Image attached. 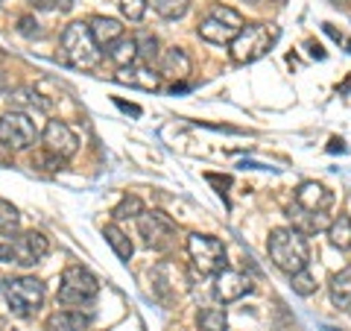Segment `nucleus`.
Returning a JSON list of instances; mask_svg holds the SVG:
<instances>
[{
	"instance_id": "nucleus-1",
	"label": "nucleus",
	"mask_w": 351,
	"mask_h": 331,
	"mask_svg": "<svg viewBox=\"0 0 351 331\" xmlns=\"http://www.w3.org/2000/svg\"><path fill=\"white\" fill-rule=\"evenodd\" d=\"M267 249H269V258L272 264L287 273L295 275L307 270V261H311V249H307V240L302 231H295L293 226H278L269 231V240H267Z\"/></svg>"
},
{
	"instance_id": "nucleus-2",
	"label": "nucleus",
	"mask_w": 351,
	"mask_h": 331,
	"mask_svg": "<svg viewBox=\"0 0 351 331\" xmlns=\"http://www.w3.org/2000/svg\"><path fill=\"white\" fill-rule=\"evenodd\" d=\"M278 38H281L278 24H243V30L237 32V38L228 44V47H232V59L237 65L258 62L276 47Z\"/></svg>"
},
{
	"instance_id": "nucleus-3",
	"label": "nucleus",
	"mask_w": 351,
	"mask_h": 331,
	"mask_svg": "<svg viewBox=\"0 0 351 331\" xmlns=\"http://www.w3.org/2000/svg\"><path fill=\"white\" fill-rule=\"evenodd\" d=\"M62 47H64V56H68V62L73 68L94 71L97 65L103 62V50L94 44L91 30H88V24H82V21H73V24L64 27Z\"/></svg>"
},
{
	"instance_id": "nucleus-4",
	"label": "nucleus",
	"mask_w": 351,
	"mask_h": 331,
	"mask_svg": "<svg viewBox=\"0 0 351 331\" xmlns=\"http://www.w3.org/2000/svg\"><path fill=\"white\" fill-rule=\"evenodd\" d=\"M97 293H100V282H97V275L88 267H82V264H71V267L62 273V284H59L56 299L64 308H73V305L94 302Z\"/></svg>"
},
{
	"instance_id": "nucleus-5",
	"label": "nucleus",
	"mask_w": 351,
	"mask_h": 331,
	"mask_svg": "<svg viewBox=\"0 0 351 331\" xmlns=\"http://www.w3.org/2000/svg\"><path fill=\"white\" fill-rule=\"evenodd\" d=\"M240 30H243V15L223 3L211 6L208 15L199 21V38L208 44H232Z\"/></svg>"
},
{
	"instance_id": "nucleus-6",
	"label": "nucleus",
	"mask_w": 351,
	"mask_h": 331,
	"mask_svg": "<svg viewBox=\"0 0 351 331\" xmlns=\"http://www.w3.org/2000/svg\"><path fill=\"white\" fill-rule=\"evenodd\" d=\"M188 255L199 275H217L226 270V247L214 235H199V231L188 235Z\"/></svg>"
},
{
	"instance_id": "nucleus-7",
	"label": "nucleus",
	"mask_w": 351,
	"mask_h": 331,
	"mask_svg": "<svg viewBox=\"0 0 351 331\" xmlns=\"http://www.w3.org/2000/svg\"><path fill=\"white\" fill-rule=\"evenodd\" d=\"M3 293H6L9 311H12L15 317H32L44 305V296H47L44 284L38 279H32V275H21V279H12V282L6 284Z\"/></svg>"
},
{
	"instance_id": "nucleus-8",
	"label": "nucleus",
	"mask_w": 351,
	"mask_h": 331,
	"mask_svg": "<svg viewBox=\"0 0 351 331\" xmlns=\"http://www.w3.org/2000/svg\"><path fill=\"white\" fill-rule=\"evenodd\" d=\"M38 132L36 124L24 112H6L0 115V144L9 150H29L36 144Z\"/></svg>"
},
{
	"instance_id": "nucleus-9",
	"label": "nucleus",
	"mask_w": 351,
	"mask_h": 331,
	"mask_svg": "<svg viewBox=\"0 0 351 331\" xmlns=\"http://www.w3.org/2000/svg\"><path fill=\"white\" fill-rule=\"evenodd\" d=\"M138 231L149 249H170L176 244V223L164 212H144L138 217Z\"/></svg>"
},
{
	"instance_id": "nucleus-10",
	"label": "nucleus",
	"mask_w": 351,
	"mask_h": 331,
	"mask_svg": "<svg viewBox=\"0 0 351 331\" xmlns=\"http://www.w3.org/2000/svg\"><path fill=\"white\" fill-rule=\"evenodd\" d=\"M41 141H44V150L59 156L62 161H68L73 152L80 150V138H76V132L64 124V120H50L41 132Z\"/></svg>"
},
{
	"instance_id": "nucleus-11",
	"label": "nucleus",
	"mask_w": 351,
	"mask_h": 331,
	"mask_svg": "<svg viewBox=\"0 0 351 331\" xmlns=\"http://www.w3.org/2000/svg\"><path fill=\"white\" fill-rule=\"evenodd\" d=\"M246 293H252V282L246 279L243 273H237V270H219L214 275V296L223 305L228 302H237V299H243Z\"/></svg>"
},
{
	"instance_id": "nucleus-12",
	"label": "nucleus",
	"mask_w": 351,
	"mask_h": 331,
	"mask_svg": "<svg viewBox=\"0 0 351 331\" xmlns=\"http://www.w3.org/2000/svg\"><path fill=\"white\" fill-rule=\"evenodd\" d=\"M12 249H15V264H21V267H32V264H38L50 252V244L41 231H27V235L12 240Z\"/></svg>"
},
{
	"instance_id": "nucleus-13",
	"label": "nucleus",
	"mask_w": 351,
	"mask_h": 331,
	"mask_svg": "<svg viewBox=\"0 0 351 331\" xmlns=\"http://www.w3.org/2000/svg\"><path fill=\"white\" fill-rule=\"evenodd\" d=\"M334 205V194L328 191L325 185L319 182H302L295 187V208L302 212H311V214H319V212H328Z\"/></svg>"
},
{
	"instance_id": "nucleus-14",
	"label": "nucleus",
	"mask_w": 351,
	"mask_h": 331,
	"mask_svg": "<svg viewBox=\"0 0 351 331\" xmlns=\"http://www.w3.org/2000/svg\"><path fill=\"white\" fill-rule=\"evenodd\" d=\"M88 30H91V38H94V44H97L100 50H108L117 38H123V24H120L117 18L97 15V18H91Z\"/></svg>"
},
{
	"instance_id": "nucleus-15",
	"label": "nucleus",
	"mask_w": 351,
	"mask_h": 331,
	"mask_svg": "<svg viewBox=\"0 0 351 331\" xmlns=\"http://www.w3.org/2000/svg\"><path fill=\"white\" fill-rule=\"evenodd\" d=\"M94 323V314L88 311H73V308H64V311H56L47 317V331H88Z\"/></svg>"
},
{
	"instance_id": "nucleus-16",
	"label": "nucleus",
	"mask_w": 351,
	"mask_h": 331,
	"mask_svg": "<svg viewBox=\"0 0 351 331\" xmlns=\"http://www.w3.org/2000/svg\"><path fill=\"white\" fill-rule=\"evenodd\" d=\"M117 82L123 85H132V88H144V91H156V88L161 85V73H156L152 68H147V65H132V68H120L114 73Z\"/></svg>"
},
{
	"instance_id": "nucleus-17",
	"label": "nucleus",
	"mask_w": 351,
	"mask_h": 331,
	"mask_svg": "<svg viewBox=\"0 0 351 331\" xmlns=\"http://www.w3.org/2000/svg\"><path fill=\"white\" fill-rule=\"evenodd\" d=\"M161 73L170 76V80H184L191 73V56L182 47H170L161 56Z\"/></svg>"
},
{
	"instance_id": "nucleus-18",
	"label": "nucleus",
	"mask_w": 351,
	"mask_h": 331,
	"mask_svg": "<svg viewBox=\"0 0 351 331\" xmlns=\"http://www.w3.org/2000/svg\"><path fill=\"white\" fill-rule=\"evenodd\" d=\"M290 220H293V229L302 231V235H311V231H322L328 229V212H319V214H311V212H302V208H290Z\"/></svg>"
},
{
	"instance_id": "nucleus-19",
	"label": "nucleus",
	"mask_w": 351,
	"mask_h": 331,
	"mask_svg": "<svg viewBox=\"0 0 351 331\" xmlns=\"http://www.w3.org/2000/svg\"><path fill=\"white\" fill-rule=\"evenodd\" d=\"M331 305L339 311H351V267L339 270L331 279Z\"/></svg>"
},
{
	"instance_id": "nucleus-20",
	"label": "nucleus",
	"mask_w": 351,
	"mask_h": 331,
	"mask_svg": "<svg viewBox=\"0 0 351 331\" xmlns=\"http://www.w3.org/2000/svg\"><path fill=\"white\" fill-rule=\"evenodd\" d=\"M108 59H112L117 68H132L138 65V47H135V38H117L112 47H108Z\"/></svg>"
},
{
	"instance_id": "nucleus-21",
	"label": "nucleus",
	"mask_w": 351,
	"mask_h": 331,
	"mask_svg": "<svg viewBox=\"0 0 351 331\" xmlns=\"http://www.w3.org/2000/svg\"><path fill=\"white\" fill-rule=\"evenodd\" d=\"M103 235H106L108 247L114 249V255H117L120 261H129V258H132V252H135V247H132V240L126 238V231L120 229L117 223H108V226L103 229Z\"/></svg>"
},
{
	"instance_id": "nucleus-22",
	"label": "nucleus",
	"mask_w": 351,
	"mask_h": 331,
	"mask_svg": "<svg viewBox=\"0 0 351 331\" xmlns=\"http://www.w3.org/2000/svg\"><path fill=\"white\" fill-rule=\"evenodd\" d=\"M328 238H331V244H334L337 249L348 252V249H351V217H348V214L334 217L331 223H328Z\"/></svg>"
},
{
	"instance_id": "nucleus-23",
	"label": "nucleus",
	"mask_w": 351,
	"mask_h": 331,
	"mask_svg": "<svg viewBox=\"0 0 351 331\" xmlns=\"http://www.w3.org/2000/svg\"><path fill=\"white\" fill-rule=\"evenodd\" d=\"M135 47H138V62L147 65V68H152L158 59H161V47H158V38L149 36V32H138L135 36Z\"/></svg>"
},
{
	"instance_id": "nucleus-24",
	"label": "nucleus",
	"mask_w": 351,
	"mask_h": 331,
	"mask_svg": "<svg viewBox=\"0 0 351 331\" xmlns=\"http://www.w3.org/2000/svg\"><path fill=\"white\" fill-rule=\"evenodd\" d=\"M15 109H36V112H50V103L36 91V88H18V91L9 97Z\"/></svg>"
},
{
	"instance_id": "nucleus-25",
	"label": "nucleus",
	"mask_w": 351,
	"mask_h": 331,
	"mask_svg": "<svg viewBox=\"0 0 351 331\" xmlns=\"http://www.w3.org/2000/svg\"><path fill=\"white\" fill-rule=\"evenodd\" d=\"M21 229V214L12 203L0 200V238H15Z\"/></svg>"
},
{
	"instance_id": "nucleus-26",
	"label": "nucleus",
	"mask_w": 351,
	"mask_h": 331,
	"mask_svg": "<svg viewBox=\"0 0 351 331\" xmlns=\"http://www.w3.org/2000/svg\"><path fill=\"white\" fill-rule=\"evenodd\" d=\"M152 6H156V12L164 21H179V18L188 15L191 0H152Z\"/></svg>"
},
{
	"instance_id": "nucleus-27",
	"label": "nucleus",
	"mask_w": 351,
	"mask_h": 331,
	"mask_svg": "<svg viewBox=\"0 0 351 331\" xmlns=\"http://www.w3.org/2000/svg\"><path fill=\"white\" fill-rule=\"evenodd\" d=\"M199 328L202 331H228L226 308H205V311H199Z\"/></svg>"
},
{
	"instance_id": "nucleus-28",
	"label": "nucleus",
	"mask_w": 351,
	"mask_h": 331,
	"mask_svg": "<svg viewBox=\"0 0 351 331\" xmlns=\"http://www.w3.org/2000/svg\"><path fill=\"white\" fill-rule=\"evenodd\" d=\"M147 208H144V203H141V196H135V194H129V196H123L117 205H114V212H112V217L114 220H129V217H141Z\"/></svg>"
},
{
	"instance_id": "nucleus-29",
	"label": "nucleus",
	"mask_w": 351,
	"mask_h": 331,
	"mask_svg": "<svg viewBox=\"0 0 351 331\" xmlns=\"http://www.w3.org/2000/svg\"><path fill=\"white\" fill-rule=\"evenodd\" d=\"M290 282H293V290L299 293V296H311V293H316V279H313V273H311V270H302V273L290 275Z\"/></svg>"
},
{
	"instance_id": "nucleus-30",
	"label": "nucleus",
	"mask_w": 351,
	"mask_h": 331,
	"mask_svg": "<svg viewBox=\"0 0 351 331\" xmlns=\"http://www.w3.org/2000/svg\"><path fill=\"white\" fill-rule=\"evenodd\" d=\"M32 168L53 173V170H59V168H62V159H59V156H53V152H47V150H41V152H36V156H32Z\"/></svg>"
},
{
	"instance_id": "nucleus-31",
	"label": "nucleus",
	"mask_w": 351,
	"mask_h": 331,
	"mask_svg": "<svg viewBox=\"0 0 351 331\" xmlns=\"http://www.w3.org/2000/svg\"><path fill=\"white\" fill-rule=\"evenodd\" d=\"M120 12L129 21H141L147 15V0H120Z\"/></svg>"
},
{
	"instance_id": "nucleus-32",
	"label": "nucleus",
	"mask_w": 351,
	"mask_h": 331,
	"mask_svg": "<svg viewBox=\"0 0 351 331\" xmlns=\"http://www.w3.org/2000/svg\"><path fill=\"white\" fill-rule=\"evenodd\" d=\"M18 30H21V36H38V21L32 15H24L18 21Z\"/></svg>"
},
{
	"instance_id": "nucleus-33",
	"label": "nucleus",
	"mask_w": 351,
	"mask_h": 331,
	"mask_svg": "<svg viewBox=\"0 0 351 331\" xmlns=\"http://www.w3.org/2000/svg\"><path fill=\"white\" fill-rule=\"evenodd\" d=\"M208 182L219 187V196H226V187L232 185V176H217V173H208Z\"/></svg>"
},
{
	"instance_id": "nucleus-34",
	"label": "nucleus",
	"mask_w": 351,
	"mask_h": 331,
	"mask_svg": "<svg viewBox=\"0 0 351 331\" xmlns=\"http://www.w3.org/2000/svg\"><path fill=\"white\" fill-rule=\"evenodd\" d=\"M114 103H117V109H123L126 115H132V117H141V106H135V103H126V100H120V97H114Z\"/></svg>"
},
{
	"instance_id": "nucleus-35",
	"label": "nucleus",
	"mask_w": 351,
	"mask_h": 331,
	"mask_svg": "<svg viewBox=\"0 0 351 331\" xmlns=\"http://www.w3.org/2000/svg\"><path fill=\"white\" fill-rule=\"evenodd\" d=\"M331 152H346V141L343 138H331V147H328Z\"/></svg>"
},
{
	"instance_id": "nucleus-36",
	"label": "nucleus",
	"mask_w": 351,
	"mask_h": 331,
	"mask_svg": "<svg viewBox=\"0 0 351 331\" xmlns=\"http://www.w3.org/2000/svg\"><path fill=\"white\" fill-rule=\"evenodd\" d=\"M29 3L36 9H53V6H56V0H29Z\"/></svg>"
},
{
	"instance_id": "nucleus-37",
	"label": "nucleus",
	"mask_w": 351,
	"mask_h": 331,
	"mask_svg": "<svg viewBox=\"0 0 351 331\" xmlns=\"http://www.w3.org/2000/svg\"><path fill=\"white\" fill-rule=\"evenodd\" d=\"M73 3H76V0H56V6L62 9V12H71Z\"/></svg>"
},
{
	"instance_id": "nucleus-38",
	"label": "nucleus",
	"mask_w": 351,
	"mask_h": 331,
	"mask_svg": "<svg viewBox=\"0 0 351 331\" xmlns=\"http://www.w3.org/2000/svg\"><path fill=\"white\" fill-rule=\"evenodd\" d=\"M339 91H343V94H348V91H351V80H348V82H343V85H339Z\"/></svg>"
},
{
	"instance_id": "nucleus-39",
	"label": "nucleus",
	"mask_w": 351,
	"mask_h": 331,
	"mask_svg": "<svg viewBox=\"0 0 351 331\" xmlns=\"http://www.w3.org/2000/svg\"><path fill=\"white\" fill-rule=\"evenodd\" d=\"M3 91H6V76L0 73V94H3Z\"/></svg>"
},
{
	"instance_id": "nucleus-40",
	"label": "nucleus",
	"mask_w": 351,
	"mask_h": 331,
	"mask_svg": "<svg viewBox=\"0 0 351 331\" xmlns=\"http://www.w3.org/2000/svg\"><path fill=\"white\" fill-rule=\"evenodd\" d=\"M249 3H258V0H249Z\"/></svg>"
}]
</instances>
